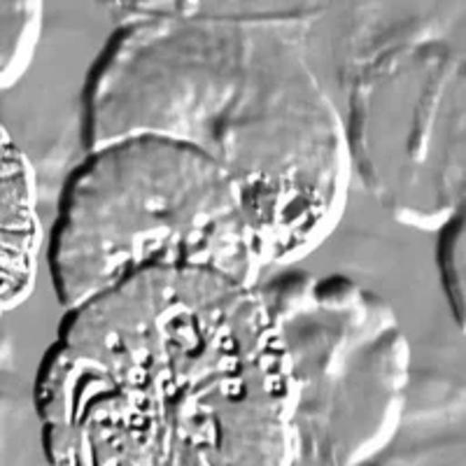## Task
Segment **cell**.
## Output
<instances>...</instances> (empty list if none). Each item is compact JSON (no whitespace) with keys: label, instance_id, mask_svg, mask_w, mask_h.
Returning <instances> with one entry per match:
<instances>
[{"label":"cell","instance_id":"6da1fadb","mask_svg":"<svg viewBox=\"0 0 466 466\" xmlns=\"http://www.w3.org/2000/svg\"><path fill=\"white\" fill-rule=\"evenodd\" d=\"M54 466H291L294 376L259 285L147 266L66 308L33 380Z\"/></svg>","mask_w":466,"mask_h":466},{"label":"cell","instance_id":"7a4b0ae2","mask_svg":"<svg viewBox=\"0 0 466 466\" xmlns=\"http://www.w3.org/2000/svg\"><path fill=\"white\" fill-rule=\"evenodd\" d=\"M140 131L231 170L266 270L297 266L343 219L352 173L334 96L270 33L185 24L119 37L85 86L82 145Z\"/></svg>","mask_w":466,"mask_h":466},{"label":"cell","instance_id":"3957f363","mask_svg":"<svg viewBox=\"0 0 466 466\" xmlns=\"http://www.w3.org/2000/svg\"><path fill=\"white\" fill-rule=\"evenodd\" d=\"M61 308L147 266H197L259 285V236L238 180L194 145L127 133L85 147L47 240Z\"/></svg>","mask_w":466,"mask_h":466},{"label":"cell","instance_id":"277c9868","mask_svg":"<svg viewBox=\"0 0 466 466\" xmlns=\"http://www.w3.org/2000/svg\"><path fill=\"white\" fill-rule=\"evenodd\" d=\"M259 289L294 376L291 466H390L410 392V345L390 301L294 266Z\"/></svg>","mask_w":466,"mask_h":466},{"label":"cell","instance_id":"5b68a950","mask_svg":"<svg viewBox=\"0 0 466 466\" xmlns=\"http://www.w3.org/2000/svg\"><path fill=\"white\" fill-rule=\"evenodd\" d=\"M461 56L376 58L336 103L350 173L403 227L436 233L464 210L466 106Z\"/></svg>","mask_w":466,"mask_h":466},{"label":"cell","instance_id":"8992f818","mask_svg":"<svg viewBox=\"0 0 466 466\" xmlns=\"http://www.w3.org/2000/svg\"><path fill=\"white\" fill-rule=\"evenodd\" d=\"M43 252L35 173L0 119V319L31 297Z\"/></svg>","mask_w":466,"mask_h":466},{"label":"cell","instance_id":"52a82bcc","mask_svg":"<svg viewBox=\"0 0 466 466\" xmlns=\"http://www.w3.org/2000/svg\"><path fill=\"white\" fill-rule=\"evenodd\" d=\"M0 466H54L33 382L5 364H0Z\"/></svg>","mask_w":466,"mask_h":466},{"label":"cell","instance_id":"ba28073f","mask_svg":"<svg viewBox=\"0 0 466 466\" xmlns=\"http://www.w3.org/2000/svg\"><path fill=\"white\" fill-rule=\"evenodd\" d=\"M439 245H436V261H439V280L443 294L451 303L457 324L464 327V280H466V255H464V210L457 212L451 222L439 228Z\"/></svg>","mask_w":466,"mask_h":466}]
</instances>
